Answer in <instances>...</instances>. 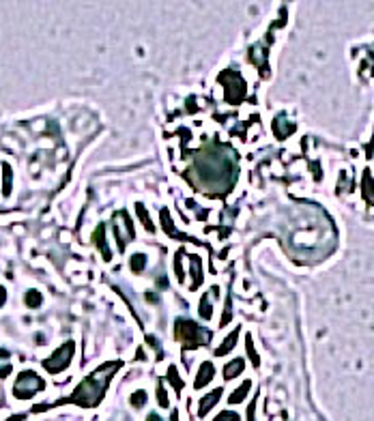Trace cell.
Masks as SVG:
<instances>
[{"mask_svg": "<svg viewBox=\"0 0 374 421\" xmlns=\"http://www.w3.org/2000/svg\"><path fill=\"white\" fill-rule=\"evenodd\" d=\"M118 367H121V361H110V363L99 365L93 374H88L75 387L73 393L67 395L61 402H56V406L58 404H78L82 408H95L103 400L105 391H108V385H110V378L118 372Z\"/></svg>", "mask_w": 374, "mask_h": 421, "instance_id": "obj_1", "label": "cell"}, {"mask_svg": "<svg viewBox=\"0 0 374 421\" xmlns=\"http://www.w3.org/2000/svg\"><path fill=\"white\" fill-rule=\"evenodd\" d=\"M174 337L185 344V348H200L211 342V331L203 329L189 318H179L174 323Z\"/></svg>", "mask_w": 374, "mask_h": 421, "instance_id": "obj_2", "label": "cell"}, {"mask_svg": "<svg viewBox=\"0 0 374 421\" xmlns=\"http://www.w3.org/2000/svg\"><path fill=\"white\" fill-rule=\"evenodd\" d=\"M43 389H45V383H43V378H41L37 372L24 370V372H20V376H17V381L13 385V395L17 400H28V398H33L34 393L43 391Z\"/></svg>", "mask_w": 374, "mask_h": 421, "instance_id": "obj_3", "label": "cell"}, {"mask_svg": "<svg viewBox=\"0 0 374 421\" xmlns=\"http://www.w3.org/2000/svg\"><path fill=\"white\" fill-rule=\"evenodd\" d=\"M219 84H224V97L230 105H239L245 97V82L237 71H222L219 73Z\"/></svg>", "mask_w": 374, "mask_h": 421, "instance_id": "obj_4", "label": "cell"}, {"mask_svg": "<svg viewBox=\"0 0 374 421\" xmlns=\"http://www.w3.org/2000/svg\"><path fill=\"white\" fill-rule=\"evenodd\" d=\"M73 353H75L73 342H65L61 348H56L52 357H47V359L43 361V367H45L47 372H50V374H61V372H65V370L69 367Z\"/></svg>", "mask_w": 374, "mask_h": 421, "instance_id": "obj_5", "label": "cell"}, {"mask_svg": "<svg viewBox=\"0 0 374 421\" xmlns=\"http://www.w3.org/2000/svg\"><path fill=\"white\" fill-rule=\"evenodd\" d=\"M222 393H224L222 389H213L211 393L203 395V398H200V404H198V417H206L211 408L219 402V398H222Z\"/></svg>", "mask_w": 374, "mask_h": 421, "instance_id": "obj_6", "label": "cell"}, {"mask_svg": "<svg viewBox=\"0 0 374 421\" xmlns=\"http://www.w3.org/2000/svg\"><path fill=\"white\" fill-rule=\"evenodd\" d=\"M213 376H215V365L209 363V361H204V363L200 365L198 374H196L194 389H203V387H206V385H209V383L213 381Z\"/></svg>", "mask_w": 374, "mask_h": 421, "instance_id": "obj_7", "label": "cell"}, {"mask_svg": "<svg viewBox=\"0 0 374 421\" xmlns=\"http://www.w3.org/2000/svg\"><path fill=\"white\" fill-rule=\"evenodd\" d=\"M93 241H95V245L99 247V252H102L105 262L112 260V252L108 247V239H105V226H97V230H95V234H93Z\"/></svg>", "mask_w": 374, "mask_h": 421, "instance_id": "obj_8", "label": "cell"}, {"mask_svg": "<svg viewBox=\"0 0 374 421\" xmlns=\"http://www.w3.org/2000/svg\"><path fill=\"white\" fill-rule=\"evenodd\" d=\"M189 271H192V275H194L192 290H198L200 284H203V262H200L198 256H192V258H189Z\"/></svg>", "mask_w": 374, "mask_h": 421, "instance_id": "obj_9", "label": "cell"}, {"mask_svg": "<svg viewBox=\"0 0 374 421\" xmlns=\"http://www.w3.org/2000/svg\"><path fill=\"white\" fill-rule=\"evenodd\" d=\"M243 365H245V361L241 357H237V359L230 361V363H226V367H224V381H233V378H237L243 372Z\"/></svg>", "mask_w": 374, "mask_h": 421, "instance_id": "obj_10", "label": "cell"}, {"mask_svg": "<svg viewBox=\"0 0 374 421\" xmlns=\"http://www.w3.org/2000/svg\"><path fill=\"white\" fill-rule=\"evenodd\" d=\"M237 337H239V329H235L233 333H230V335L226 337V340L222 342V346H219V348H215V355H217V357H224V355H226V353H230V351H233V348H235V344H237Z\"/></svg>", "mask_w": 374, "mask_h": 421, "instance_id": "obj_11", "label": "cell"}, {"mask_svg": "<svg viewBox=\"0 0 374 421\" xmlns=\"http://www.w3.org/2000/svg\"><path fill=\"white\" fill-rule=\"evenodd\" d=\"M249 387H252V383L249 381H243V385L237 391H233V393H230V398H228V402L230 404H241L243 400H245V395L249 393Z\"/></svg>", "mask_w": 374, "mask_h": 421, "instance_id": "obj_12", "label": "cell"}, {"mask_svg": "<svg viewBox=\"0 0 374 421\" xmlns=\"http://www.w3.org/2000/svg\"><path fill=\"white\" fill-rule=\"evenodd\" d=\"M166 378H168V383L172 385V387H174L176 393H181V391H183V381H181V376H179V372H176L174 365L168 367V372H166Z\"/></svg>", "mask_w": 374, "mask_h": 421, "instance_id": "obj_13", "label": "cell"}, {"mask_svg": "<svg viewBox=\"0 0 374 421\" xmlns=\"http://www.w3.org/2000/svg\"><path fill=\"white\" fill-rule=\"evenodd\" d=\"M136 215H138L142 219V224H144V228L148 230V232H155V226H153V222H151V217H148V211H146V206L144 204H136Z\"/></svg>", "mask_w": 374, "mask_h": 421, "instance_id": "obj_14", "label": "cell"}, {"mask_svg": "<svg viewBox=\"0 0 374 421\" xmlns=\"http://www.w3.org/2000/svg\"><path fill=\"white\" fill-rule=\"evenodd\" d=\"M2 179H4L2 194L9 195V194H11V181H13V174H11V165H9V163H2Z\"/></svg>", "mask_w": 374, "mask_h": 421, "instance_id": "obj_15", "label": "cell"}, {"mask_svg": "<svg viewBox=\"0 0 374 421\" xmlns=\"http://www.w3.org/2000/svg\"><path fill=\"white\" fill-rule=\"evenodd\" d=\"M146 266V256L144 254H134L132 256V271L134 273H142Z\"/></svg>", "mask_w": 374, "mask_h": 421, "instance_id": "obj_16", "label": "cell"}, {"mask_svg": "<svg viewBox=\"0 0 374 421\" xmlns=\"http://www.w3.org/2000/svg\"><path fill=\"white\" fill-rule=\"evenodd\" d=\"M211 314H213V307H211V303H209V296L203 294V299H200V318H203V320H209Z\"/></svg>", "mask_w": 374, "mask_h": 421, "instance_id": "obj_17", "label": "cell"}, {"mask_svg": "<svg viewBox=\"0 0 374 421\" xmlns=\"http://www.w3.org/2000/svg\"><path fill=\"white\" fill-rule=\"evenodd\" d=\"M146 404V391L140 389V391H134L132 393V406L134 408H142Z\"/></svg>", "mask_w": 374, "mask_h": 421, "instance_id": "obj_18", "label": "cell"}, {"mask_svg": "<svg viewBox=\"0 0 374 421\" xmlns=\"http://www.w3.org/2000/svg\"><path fill=\"white\" fill-rule=\"evenodd\" d=\"M162 224H164V230H166V234H168V236H179V234H176V230L172 228L170 215H168V211H166V209H162Z\"/></svg>", "mask_w": 374, "mask_h": 421, "instance_id": "obj_19", "label": "cell"}, {"mask_svg": "<svg viewBox=\"0 0 374 421\" xmlns=\"http://www.w3.org/2000/svg\"><path fill=\"white\" fill-rule=\"evenodd\" d=\"M157 402H159V406H162V408H168V406H170V402H168V393H166V389H164V383H162V381L157 383Z\"/></svg>", "mask_w": 374, "mask_h": 421, "instance_id": "obj_20", "label": "cell"}, {"mask_svg": "<svg viewBox=\"0 0 374 421\" xmlns=\"http://www.w3.org/2000/svg\"><path fill=\"white\" fill-rule=\"evenodd\" d=\"M41 301H43V299H41V294L37 292V290H28V292H26V305L28 307H39Z\"/></svg>", "mask_w": 374, "mask_h": 421, "instance_id": "obj_21", "label": "cell"}, {"mask_svg": "<svg viewBox=\"0 0 374 421\" xmlns=\"http://www.w3.org/2000/svg\"><path fill=\"white\" fill-rule=\"evenodd\" d=\"M181 258H183V250L176 252V256H174V262H172V266H174V275H176V280L183 282L185 277H183V266H181Z\"/></svg>", "mask_w": 374, "mask_h": 421, "instance_id": "obj_22", "label": "cell"}, {"mask_svg": "<svg viewBox=\"0 0 374 421\" xmlns=\"http://www.w3.org/2000/svg\"><path fill=\"white\" fill-rule=\"evenodd\" d=\"M213 421H241V415L235 411H222Z\"/></svg>", "mask_w": 374, "mask_h": 421, "instance_id": "obj_23", "label": "cell"}, {"mask_svg": "<svg viewBox=\"0 0 374 421\" xmlns=\"http://www.w3.org/2000/svg\"><path fill=\"white\" fill-rule=\"evenodd\" d=\"M230 318H233V312H230V301H228L226 307H224V314H222V327H226L230 323Z\"/></svg>", "mask_w": 374, "mask_h": 421, "instance_id": "obj_24", "label": "cell"}, {"mask_svg": "<svg viewBox=\"0 0 374 421\" xmlns=\"http://www.w3.org/2000/svg\"><path fill=\"white\" fill-rule=\"evenodd\" d=\"M247 355L252 357V361H254V365H260V359L256 357V351H254V346H252V340L247 337Z\"/></svg>", "mask_w": 374, "mask_h": 421, "instance_id": "obj_25", "label": "cell"}, {"mask_svg": "<svg viewBox=\"0 0 374 421\" xmlns=\"http://www.w3.org/2000/svg\"><path fill=\"white\" fill-rule=\"evenodd\" d=\"M114 234H116V241H118V250L125 252V247H127V243H125V239L121 236V230H118V226H114Z\"/></svg>", "mask_w": 374, "mask_h": 421, "instance_id": "obj_26", "label": "cell"}, {"mask_svg": "<svg viewBox=\"0 0 374 421\" xmlns=\"http://www.w3.org/2000/svg\"><path fill=\"white\" fill-rule=\"evenodd\" d=\"M4 301H7V290H4L2 286H0V307L4 305Z\"/></svg>", "mask_w": 374, "mask_h": 421, "instance_id": "obj_27", "label": "cell"}, {"mask_svg": "<svg viewBox=\"0 0 374 421\" xmlns=\"http://www.w3.org/2000/svg\"><path fill=\"white\" fill-rule=\"evenodd\" d=\"M254 406H256V404L252 402V404H249V408H247V421H254Z\"/></svg>", "mask_w": 374, "mask_h": 421, "instance_id": "obj_28", "label": "cell"}, {"mask_svg": "<svg viewBox=\"0 0 374 421\" xmlns=\"http://www.w3.org/2000/svg\"><path fill=\"white\" fill-rule=\"evenodd\" d=\"M146 421H162V417H159L157 413H151V415L146 417Z\"/></svg>", "mask_w": 374, "mask_h": 421, "instance_id": "obj_29", "label": "cell"}, {"mask_svg": "<svg viewBox=\"0 0 374 421\" xmlns=\"http://www.w3.org/2000/svg\"><path fill=\"white\" fill-rule=\"evenodd\" d=\"M146 340H148V344H151V346H153V348H157V346H159V342H155V337H153V335H148V337H146Z\"/></svg>", "mask_w": 374, "mask_h": 421, "instance_id": "obj_30", "label": "cell"}, {"mask_svg": "<svg viewBox=\"0 0 374 421\" xmlns=\"http://www.w3.org/2000/svg\"><path fill=\"white\" fill-rule=\"evenodd\" d=\"M170 421H179V413H176V411L172 413V415H170Z\"/></svg>", "mask_w": 374, "mask_h": 421, "instance_id": "obj_31", "label": "cell"}]
</instances>
